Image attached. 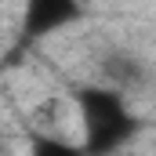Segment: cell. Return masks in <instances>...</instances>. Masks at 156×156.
<instances>
[{
	"instance_id": "1",
	"label": "cell",
	"mask_w": 156,
	"mask_h": 156,
	"mask_svg": "<svg viewBox=\"0 0 156 156\" xmlns=\"http://www.w3.org/2000/svg\"><path fill=\"white\" fill-rule=\"evenodd\" d=\"M76 15V0H26V37H44Z\"/></svg>"
}]
</instances>
